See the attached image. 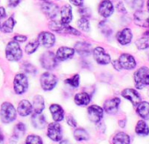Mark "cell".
Segmentation results:
<instances>
[{
  "label": "cell",
  "mask_w": 149,
  "mask_h": 144,
  "mask_svg": "<svg viewBox=\"0 0 149 144\" xmlns=\"http://www.w3.org/2000/svg\"><path fill=\"white\" fill-rule=\"evenodd\" d=\"M17 112L15 107L9 102H5L0 109V119L4 123H10L16 119Z\"/></svg>",
  "instance_id": "6da1fadb"
},
{
  "label": "cell",
  "mask_w": 149,
  "mask_h": 144,
  "mask_svg": "<svg viewBox=\"0 0 149 144\" xmlns=\"http://www.w3.org/2000/svg\"><path fill=\"white\" fill-rule=\"evenodd\" d=\"M22 50L19 47V42L17 41H10L6 48V58L11 62H17L22 57Z\"/></svg>",
  "instance_id": "7a4b0ae2"
},
{
  "label": "cell",
  "mask_w": 149,
  "mask_h": 144,
  "mask_svg": "<svg viewBox=\"0 0 149 144\" xmlns=\"http://www.w3.org/2000/svg\"><path fill=\"white\" fill-rule=\"evenodd\" d=\"M134 81L138 89H143L145 86L149 85V69L141 67L135 72Z\"/></svg>",
  "instance_id": "3957f363"
},
{
  "label": "cell",
  "mask_w": 149,
  "mask_h": 144,
  "mask_svg": "<svg viewBox=\"0 0 149 144\" xmlns=\"http://www.w3.org/2000/svg\"><path fill=\"white\" fill-rule=\"evenodd\" d=\"M13 88L14 92L20 95L26 92L28 89V79L26 76L23 73H19L15 76L13 80Z\"/></svg>",
  "instance_id": "277c9868"
},
{
  "label": "cell",
  "mask_w": 149,
  "mask_h": 144,
  "mask_svg": "<svg viewBox=\"0 0 149 144\" xmlns=\"http://www.w3.org/2000/svg\"><path fill=\"white\" fill-rule=\"evenodd\" d=\"M49 27L53 31L61 33V34H70L73 35H80L81 34V33L78 30L74 29V27H71L66 24H62L61 22H59V21H52L49 24Z\"/></svg>",
  "instance_id": "5b68a950"
},
{
  "label": "cell",
  "mask_w": 149,
  "mask_h": 144,
  "mask_svg": "<svg viewBox=\"0 0 149 144\" xmlns=\"http://www.w3.org/2000/svg\"><path fill=\"white\" fill-rule=\"evenodd\" d=\"M41 66L47 70H51L57 66V58L53 52L47 51L40 57Z\"/></svg>",
  "instance_id": "8992f818"
},
{
  "label": "cell",
  "mask_w": 149,
  "mask_h": 144,
  "mask_svg": "<svg viewBox=\"0 0 149 144\" xmlns=\"http://www.w3.org/2000/svg\"><path fill=\"white\" fill-rule=\"evenodd\" d=\"M57 84V78L50 73V72H46L42 74L40 77V85L44 91H51L53 90Z\"/></svg>",
  "instance_id": "52a82bcc"
},
{
  "label": "cell",
  "mask_w": 149,
  "mask_h": 144,
  "mask_svg": "<svg viewBox=\"0 0 149 144\" xmlns=\"http://www.w3.org/2000/svg\"><path fill=\"white\" fill-rule=\"evenodd\" d=\"M47 136L54 141H60L62 138L61 127L57 122H53L48 125Z\"/></svg>",
  "instance_id": "ba28073f"
},
{
  "label": "cell",
  "mask_w": 149,
  "mask_h": 144,
  "mask_svg": "<svg viewBox=\"0 0 149 144\" xmlns=\"http://www.w3.org/2000/svg\"><path fill=\"white\" fill-rule=\"evenodd\" d=\"M93 55L97 62L101 65H106L111 62L110 55L101 47H97L93 50Z\"/></svg>",
  "instance_id": "9c48e42d"
},
{
  "label": "cell",
  "mask_w": 149,
  "mask_h": 144,
  "mask_svg": "<svg viewBox=\"0 0 149 144\" xmlns=\"http://www.w3.org/2000/svg\"><path fill=\"white\" fill-rule=\"evenodd\" d=\"M104 115V110L98 106L93 105L88 108V116L91 121L97 123L101 120Z\"/></svg>",
  "instance_id": "30bf717a"
},
{
  "label": "cell",
  "mask_w": 149,
  "mask_h": 144,
  "mask_svg": "<svg viewBox=\"0 0 149 144\" xmlns=\"http://www.w3.org/2000/svg\"><path fill=\"white\" fill-rule=\"evenodd\" d=\"M38 41L43 47H45L47 48H52L54 45L55 37H54V35L53 34H51L49 32H42L39 35Z\"/></svg>",
  "instance_id": "8fae6325"
},
{
  "label": "cell",
  "mask_w": 149,
  "mask_h": 144,
  "mask_svg": "<svg viewBox=\"0 0 149 144\" xmlns=\"http://www.w3.org/2000/svg\"><path fill=\"white\" fill-rule=\"evenodd\" d=\"M121 68L125 69H132L136 66L135 59L132 55L129 54H123L120 55L119 59L118 60Z\"/></svg>",
  "instance_id": "7c38bea8"
},
{
  "label": "cell",
  "mask_w": 149,
  "mask_h": 144,
  "mask_svg": "<svg viewBox=\"0 0 149 144\" xmlns=\"http://www.w3.org/2000/svg\"><path fill=\"white\" fill-rule=\"evenodd\" d=\"M42 12L50 19H54L57 16L59 12V7L57 5L51 3V2H43L41 6Z\"/></svg>",
  "instance_id": "4fadbf2b"
},
{
  "label": "cell",
  "mask_w": 149,
  "mask_h": 144,
  "mask_svg": "<svg viewBox=\"0 0 149 144\" xmlns=\"http://www.w3.org/2000/svg\"><path fill=\"white\" fill-rule=\"evenodd\" d=\"M134 22L141 27L149 28V14L143 11H137L134 13Z\"/></svg>",
  "instance_id": "5bb4252c"
},
{
  "label": "cell",
  "mask_w": 149,
  "mask_h": 144,
  "mask_svg": "<svg viewBox=\"0 0 149 144\" xmlns=\"http://www.w3.org/2000/svg\"><path fill=\"white\" fill-rule=\"evenodd\" d=\"M113 5L110 0H103L98 7L99 14L104 18H109L113 13Z\"/></svg>",
  "instance_id": "9a60e30c"
},
{
  "label": "cell",
  "mask_w": 149,
  "mask_h": 144,
  "mask_svg": "<svg viewBox=\"0 0 149 144\" xmlns=\"http://www.w3.org/2000/svg\"><path fill=\"white\" fill-rule=\"evenodd\" d=\"M122 96L126 99L130 100L133 106H138L140 102V96L139 94L133 89H125L122 92Z\"/></svg>",
  "instance_id": "2e32d148"
},
{
  "label": "cell",
  "mask_w": 149,
  "mask_h": 144,
  "mask_svg": "<svg viewBox=\"0 0 149 144\" xmlns=\"http://www.w3.org/2000/svg\"><path fill=\"white\" fill-rule=\"evenodd\" d=\"M74 49L68 47H61L56 52V58L59 61H66L74 55Z\"/></svg>",
  "instance_id": "e0dca14e"
},
{
  "label": "cell",
  "mask_w": 149,
  "mask_h": 144,
  "mask_svg": "<svg viewBox=\"0 0 149 144\" xmlns=\"http://www.w3.org/2000/svg\"><path fill=\"white\" fill-rule=\"evenodd\" d=\"M119 104H120V99L118 98H113L111 99L107 100L104 103V108L106 113H108L110 114H114L118 112Z\"/></svg>",
  "instance_id": "ac0fdd59"
},
{
  "label": "cell",
  "mask_w": 149,
  "mask_h": 144,
  "mask_svg": "<svg viewBox=\"0 0 149 144\" xmlns=\"http://www.w3.org/2000/svg\"><path fill=\"white\" fill-rule=\"evenodd\" d=\"M132 39V34L131 29L125 28L122 31H120L117 35V40L121 45H127L131 42Z\"/></svg>",
  "instance_id": "d6986e66"
},
{
  "label": "cell",
  "mask_w": 149,
  "mask_h": 144,
  "mask_svg": "<svg viewBox=\"0 0 149 144\" xmlns=\"http://www.w3.org/2000/svg\"><path fill=\"white\" fill-rule=\"evenodd\" d=\"M74 50L82 56H87L92 52V46L87 42H77L74 45Z\"/></svg>",
  "instance_id": "ffe728a7"
},
{
  "label": "cell",
  "mask_w": 149,
  "mask_h": 144,
  "mask_svg": "<svg viewBox=\"0 0 149 144\" xmlns=\"http://www.w3.org/2000/svg\"><path fill=\"white\" fill-rule=\"evenodd\" d=\"M50 112L52 114V117L54 119V120L55 122H59L61 121L64 118V111L61 108V106L56 105V104H53L50 106Z\"/></svg>",
  "instance_id": "44dd1931"
},
{
  "label": "cell",
  "mask_w": 149,
  "mask_h": 144,
  "mask_svg": "<svg viewBox=\"0 0 149 144\" xmlns=\"http://www.w3.org/2000/svg\"><path fill=\"white\" fill-rule=\"evenodd\" d=\"M72 9L68 5L64 6L61 11V22L62 24L68 25L72 20Z\"/></svg>",
  "instance_id": "7402d4cb"
},
{
  "label": "cell",
  "mask_w": 149,
  "mask_h": 144,
  "mask_svg": "<svg viewBox=\"0 0 149 144\" xmlns=\"http://www.w3.org/2000/svg\"><path fill=\"white\" fill-rule=\"evenodd\" d=\"M32 111H33V106L28 100H22L19 102L18 107V113H19V115L24 117L27 116L31 114Z\"/></svg>",
  "instance_id": "603a6c76"
},
{
  "label": "cell",
  "mask_w": 149,
  "mask_h": 144,
  "mask_svg": "<svg viewBox=\"0 0 149 144\" xmlns=\"http://www.w3.org/2000/svg\"><path fill=\"white\" fill-rule=\"evenodd\" d=\"M32 123L33 127L37 129H43L46 127L47 121L41 113H34L32 117Z\"/></svg>",
  "instance_id": "cb8c5ba5"
},
{
  "label": "cell",
  "mask_w": 149,
  "mask_h": 144,
  "mask_svg": "<svg viewBox=\"0 0 149 144\" xmlns=\"http://www.w3.org/2000/svg\"><path fill=\"white\" fill-rule=\"evenodd\" d=\"M137 106V113H139V115L145 120L149 119V103L139 102Z\"/></svg>",
  "instance_id": "d4e9b609"
},
{
  "label": "cell",
  "mask_w": 149,
  "mask_h": 144,
  "mask_svg": "<svg viewBox=\"0 0 149 144\" xmlns=\"http://www.w3.org/2000/svg\"><path fill=\"white\" fill-rule=\"evenodd\" d=\"M91 102V97L88 93L86 92H81L77 93L74 96V103L77 106H87Z\"/></svg>",
  "instance_id": "484cf974"
},
{
  "label": "cell",
  "mask_w": 149,
  "mask_h": 144,
  "mask_svg": "<svg viewBox=\"0 0 149 144\" xmlns=\"http://www.w3.org/2000/svg\"><path fill=\"white\" fill-rule=\"evenodd\" d=\"M33 107L35 113H42V111L45 108V102H44V99L42 96L37 95L34 97Z\"/></svg>",
  "instance_id": "4316f807"
},
{
  "label": "cell",
  "mask_w": 149,
  "mask_h": 144,
  "mask_svg": "<svg viewBox=\"0 0 149 144\" xmlns=\"http://www.w3.org/2000/svg\"><path fill=\"white\" fill-rule=\"evenodd\" d=\"M112 144H130V137L126 134L119 132L113 137Z\"/></svg>",
  "instance_id": "83f0119b"
},
{
  "label": "cell",
  "mask_w": 149,
  "mask_h": 144,
  "mask_svg": "<svg viewBox=\"0 0 149 144\" xmlns=\"http://www.w3.org/2000/svg\"><path fill=\"white\" fill-rule=\"evenodd\" d=\"M74 137L77 141H88L90 136L87 131L84 128H77L74 132Z\"/></svg>",
  "instance_id": "f1b7e54d"
},
{
  "label": "cell",
  "mask_w": 149,
  "mask_h": 144,
  "mask_svg": "<svg viewBox=\"0 0 149 144\" xmlns=\"http://www.w3.org/2000/svg\"><path fill=\"white\" fill-rule=\"evenodd\" d=\"M15 20L13 17L9 18L6 21H5L3 23V25L1 26V31L3 33H6V34H9V33H12L13 30V27L15 26Z\"/></svg>",
  "instance_id": "f546056e"
},
{
  "label": "cell",
  "mask_w": 149,
  "mask_h": 144,
  "mask_svg": "<svg viewBox=\"0 0 149 144\" xmlns=\"http://www.w3.org/2000/svg\"><path fill=\"white\" fill-rule=\"evenodd\" d=\"M135 131L139 135H147L149 134V127L143 120H139L137 123Z\"/></svg>",
  "instance_id": "4dcf8cb0"
},
{
  "label": "cell",
  "mask_w": 149,
  "mask_h": 144,
  "mask_svg": "<svg viewBox=\"0 0 149 144\" xmlns=\"http://www.w3.org/2000/svg\"><path fill=\"white\" fill-rule=\"evenodd\" d=\"M136 46L140 50L148 48H149V36H147V35L145 34L143 37H141L140 39H139L136 41Z\"/></svg>",
  "instance_id": "1f68e13d"
},
{
  "label": "cell",
  "mask_w": 149,
  "mask_h": 144,
  "mask_svg": "<svg viewBox=\"0 0 149 144\" xmlns=\"http://www.w3.org/2000/svg\"><path fill=\"white\" fill-rule=\"evenodd\" d=\"M125 2L133 10H139L143 6V0H125Z\"/></svg>",
  "instance_id": "d6a6232c"
},
{
  "label": "cell",
  "mask_w": 149,
  "mask_h": 144,
  "mask_svg": "<svg viewBox=\"0 0 149 144\" xmlns=\"http://www.w3.org/2000/svg\"><path fill=\"white\" fill-rule=\"evenodd\" d=\"M77 26L84 32H89L90 31V23H89V20L87 18H84V17L81 18L78 20Z\"/></svg>",
  "instance_id": "836d02e7"
},
{
  "label": "cell",
  "mask_w": 149,
  "mask_h": 144,
  "mask_svg": "<svg viewBox=\"0 0 149 144\" xmlns=\"http://www.w3.org/2000/svg\"><path fill=\"white\" fill-rule=\"evenodd\" d=\"M39 45H40V43H39L38 40H37V41H33L28 43V44L26 46L25 50H26V52L27 54H29V55H30V54H33V53H34V52L37 50Z\"/></svg>",
  "instance_id": "e575fe53"
},
{
  "label": "cell",
  "mask_w": 149,
  "mask_h": 144,
  "mask_svg": "<svg viewBox=\"0 0 149 144\" xmlns=\"http://www.w3.org/2000/svg\"><path fill=\"white\" fill-rule=\"evenodd\" d=\"M80 77H79V75H74V77H72V78H68V79H66L65 80V84H67V85H70V86H72V87H78L79 86V80H80V78H79Z\"/></svg>",
  "instance_id": "d590c367"
},
{
  "label": "cell",
  "mask_w": 149,
  "mask_h": 144,
  "mask_svg": "<svg viewBox=\"0 0 149 144\" xmlns=\"http://www.w3.org/2000/svg\"><path fill=\"white\" fill-rule=\"evenodd\" d=\"M26 132V126L23 123H19L16 125L14 128V135L17 136L18 138L22 136Z\"/></svg>",
  "instance_id": "8d00e7d4"
},
{
  "label": "cell",
  "mask_w": 149,
  "mask_h": 144,
  "mask_svg": "<svg viewBox=\"0 0 149 144\" xmlns=\"http://www.w3.org/2000/svg\"><path fill=\"white\" fill-rule=\"evenodd\" d=\"M42 140L38 135H29L26 138V144H42Z\"/></svg>",
  "instance_id": "74e56055"
},
{
  "label": "cell",
  "mask_w": 149,
  "mask_h": 144,
  "mask_svg": "<svg viewBox=\"0 0 149 144\" xmlns=\"http://www.w3.org/2000/svg\"><path fill=\"white\" fill-rule=\"evenodd\" d=\"M79 13H80V14L84 18H87L88 19L91 16V10L89 8H87V7H82V8H80Z\"/></svg>",
  "instance_id": "f35d334b"
},
{
  "label": "cell",
  "mask_w": 149,
  "mask_h": 144,
  "mask_svg": "<svg viewBox=\"0 0 149 144\" xmlns=\"http://www.w3.org/2000/svg\"><path fill=\"white\" fill-rule=\"evenodd\" d=\"M25 70H26V72H27V73L34 74L36 72V68L33 65H32L31 63H26L25 65Z\"/></svg>",
  "instance_id": "ab89813d"
},
{
  "label": "cell",
  "mask_w": 149,
  "mask_h": 144,
  "mask_svg": "<svg viewBox=\"0 0 149 144\" xmlns=\"http://www.w3.org/2000/svg\"><path fill=\"white\" fill-rule=\"evenodd\" d=\"M67 122H68V124L70 127H77V121H76V120H74V119L73 118V116H71V115H68V118H67Z\"/></svg>",
  "instance_id": "60d3db41"
},
{
  "label": "cell",
  "mask_w": 149,
  "mask_h": 144,
  "mask_svg": "<svg viewBox=\"0 0 149 144\" xmlns=\"http://www.w3.org/2000/svg\"><path fill=\"white\" fill-rule=\"evenodd\" d=\"M13 40L17 42H25L27 40V38L25 35H15L13 37Z\"/></svg>",
  "instance_id": "b9f144b4"
},
{
  "label": "cell",
  "mask_w": 149,
  "mask_h": 144,
  "mask_svg": "<svg viewBox=\"0 0 149 144\" xmlns=\"http://www.w3.org/2000/svg\"><path fill=\"white\" fill-rule=\"evenodd\" d=\"M20 1L21 0H8V4L10 7H15L20 3Z\"/></svg>",
  "instance_id": "7bdbcfd3"
},
{
  "label": "cell",
  "mask_w": 149,
  "mask_h": 144,
  "mask_svg": "<svg viewBox=\"0 0 149 144\" xmlns=\"http://www.w3.org/2000/svg\"><path fill=\"white\" fill-rule=\"evenodd\" d=\"M69 1H70L71 4H73L74 6H80L84 3V0H69Z\"/></svg>",
  "instance_id": "ee69618b"
},
{
  "label": "cell",
  "mask_w": 149,
  "mask_h": 144,
  "mask_svg": "<svg viewBox=\"0 0 149 144\" xmlns=\"http://www.w3.org/2000/svg\"><path fill=\"white\" fill-rule=\"evenodd\" d=\"M117 8H118V12H121V13H125L126 10L125 9V6L123 5V3H118V6H117Z\"/></svg>",
  "instance_id": "f6af8a7d"
},
{
  "label": "cell",
  "mask_w": 149,
  "mask_h": 144,
  "mask_svg": "<svg viewBox=\"0 0 149 144\" xmlns=\"http://www.w3.org/2000/svg\"><path fill=\"white\" fill-rule=\"evenodd\" d=\"M112 64H113V67L117 69V70H120L122 68H121V66H120V64H119V62H118V61H114L113 62H112Z\"/></svg>",
  "instance_id": "bcb514c9"
},
{
  "label": "cell",
  "mask_w": 149,
  "mask_h": 144,
  "mask_svg": "<svg viewBox=\"0 0 149 144\" xmlns=\"http://www.w3.org/2000/svg\"><path fill=\"white\" fill-rule=\"evenodd\" d=\"M6 17V10L4 7H0V19Z\"/></svg>",
  "instance_id": "7dc6e473"
},
{
  "label": "cell",
  "mask_w": 149,
  "mask_h": 144,
  "mask_svg": "<svg viewBox=\"0 0 149 144\" xmlns=\"http://www.w3.org/2000/svg\"><path fill=\"white\" fill-rule=\"evenodd\" d=\"M60 144H71V143H70L69 141H68V140H62V141L60 142Z\"/></svg>",
  "instance_id": "c3c4849f"
},
{
  "label": "cell",
  "mask_w": 149,
  "mask_h": 144,
  "mask_svg": "<svg viewBox=\"0 0 149 144\" xmlns=\"http://www.w3.org/2000/svg\"><path fill=\"white\" fill-rule=\"evenodd\" d=\"M4 141V135L1 132V130H0V143H2Z\"/></svg>",
  "instance_id": "681fc988"
},
{
  "label": "cell",
  "mask_w": 149,
  "mask_h": 144,
  "mask_svg": "<svg viewBox=\"0 0 149 144\" xmlns=\"http://www.w3.org/2000/svg\"><path fill=\"white\" fill-rule=\"evenodd\" d=\"M147 8H148V11H149V0L147 1Z\"/></svg>",
  "instance_id": "f907efd6"
},
{
  "label": "cell",
  "mask_w": 149,
  "mask_h": 144,
  "mask_svg": "<svg viewBox=\"0 0 149 144\" xmlns=\"http://www.w3.org/2000/svg\"><path fill=\"white\" fill-rule=\"evenodd\" d=\"M41 1H43V2H48L49 0H41Z\"/></svg>",
  "instance_id": "816d5d0a"
},
{
  "label": "cell",
  "mask_w": 149,
  "mask_h": 144,
  "mask_svg": "<svg viewBox=\"0 0 149 144\" xmlns=\"http://www.w3.org/2000/svg\"><path fill=\"white\" fill-rule=\"evenodd\" d=\"M148 57H149V53H148Z\"/></svg>",
  "instance_id": "f5cc1de1"
}]
</instances>
